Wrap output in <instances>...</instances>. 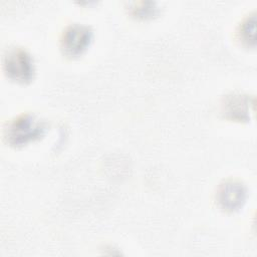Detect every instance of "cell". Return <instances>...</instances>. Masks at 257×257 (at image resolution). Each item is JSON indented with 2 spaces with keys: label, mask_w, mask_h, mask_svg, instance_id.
Returning a JSON list of instances; mask_svg holds the SVG:
<instances>
[{
  "label": "cell",
  "mask_w": 257,
  "mask_h": 257,
  "mask_svg": "<svg viewBox=\"0 0 257 257\" xmlns=\"http://www.w3.org/2000/svg\"><path fill=\"white\" fill-rule=\"evenodd\" d=\"M132 13L138 18L147 19L157 15L158 8L154 7V3L142 2L140 5H137L136 8H132Z\"/></svg>",
  "instance_id": "cell-7"
},
{
  "label": "cell",
  "mask_w": 257,
  "mask_h": 257,
  "mask_svg": "<svg viewBox=\"0 0 257 257\" xmlns=\"http://www.w3.org/2000/svg\"><path fill=\"white\" fill-rule=\"evenodd\" d=\"M247 99H243L240 96L229 97L225 103V112L233 118L243 119V116L247 113Z\"/></svg>",
  "instance_id": "cell-5"
},
{
  "label": "cell",
  "mask_w": 257,
  "mask_h": 257,
  "mask_svg": "<svg viewBox=\"0 0 257 257\" xmlns=\"http://www.w3.org/2000/svg\"><path fill=\"white\" fill-rule=\"evenodd\" d=\"M3 68L8 78L20 83L30 82L35 74L32 56L19 47L7 50L3 58Z\"/></svg>",
  "instance_id": "cell-2"
},
{
  "label": "cell",
  "mask_w": 257,
  "mask_h": 257,
  "mask_svg": "<svg viewBox=\"0 0 257 257\" xmlns=\"http://www.w3.org/2000/svg\"><path fill=\"white\" fill-rule=\"evenodd\" d=\"M92 39L93 32L90 27L82 24H72L62 33L61 50L66 56H79L90 46Z\"/></svg>",
  "instance_id": "cell-3"
},
{
  "label": "cell",
  "mask_w": 257,
  "mask_h": 257,
  "mask_svg": "<svg viewBox=\"0 0 257 257\" xmlns=\"http://www.w3.org/2000/svg\"><path fill=\"white\" fill-rule=\"evenodd\" d=\"M240 39L248 46L252 43L255 44V17L247 18L241 25L240 28Z\"/></svg>",
  "instance_id": "cell-6"
},
{
  "label": "cell",
  "mask_w": 257,
  "mask_h": 257,
  "mask_svg": "<svg viewBox=\"0 0 257 257\" xmlns=\"http://www.w3.org/2000/svg\"><path fill=\"white\" fill-rule=\"evenodd\" d=\"M246 189L241 183L227 181L220 186L217 193V200L223 209L233 212L243 206L246 201Z\"/></svg>",
  "instance_id": "cell-4"
},
{
  "label": "cell",
  "mask_w": 257,
  "mask_h": 257,
  "mask_svg": "<svg viewBox=\"0 0 257 257\" xmlns=\"http://www.w3.org/2000/svg\"><path fill=\"white\" fill-rule=\"evenodd\" d=\"M45 123L31 114H22L10 121L4 130V139L12 147H23L44 136Z\"/></svg>",
  "instance_id": "cell-1"
}]
</instances>
